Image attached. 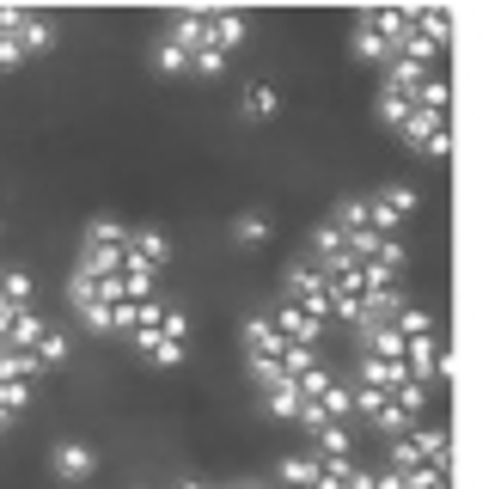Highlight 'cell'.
<instances>
[{
  "label": "cell",
  "instance_id": "6da1fadb",
  "mask_svg": "<svg viewBox=\"0 0 501 489\" xmlns=\"http://www.w3.org/2000/svg\"><path fill=\"white\" fill-rule=\"evenodd\" d=\"M122 244H129V226L99 214V221H86V244H80V264L74 269H92V276H117L122 269Z\"/></svg>",
  "mask_w": 501,
  "mask_h": 489
},
{
  "label": "cell",
  "instance_id": "7a4b0ae2",
  "mask_svg": "<svg viewBox=\"0 0 501 489\" xmlns=\"http://www.w3.org/2000/svg\"><path fill=\"white\" fill-rule=\"evenodd\" d=\"M281 300L312 312V318H330V276H324L312 257H300V264L287 269V282H281Z\"/></svg>",
  "mask_w": 501,
  "mask_h": 489
},
{
  "label": "cell",
  "instance_id": "3957f363",
  "mask_svg": "<svg viewBox=\"0 0 501 489\" xmlns=\"http://www.w3.org/2000/svg\"><path fill=\"white\" fill-rule=\"evenodd\" d=\"M398 135H403L410 153H428V160H446V153H453V122L434 117V110H422V104L398 122Z\"/></svg>",
  "mask_w": 501,
  "mask_h": 489
},
{
  "label": "cell",
  "instance_id": "277c9868",
  "mask_svg": "<svg viewBox=\"0 0 501 489\" xmlns=\"http://www.w3.org/2000/svg\"><path fill=\"white\" fill-rule=\"evenodd\" d=\"M239 343H245V361H251V380H257V386L269 380V373H281V349H287V343L276 337V325H269L263 312H257V318H245Z\"/></svg>",
  "mask_w": 501,
  "mask_h": 489
},
{
  "label": "cell",
  "instance_id": "5b68a950",
  "mask_svg": "<svg viewBox=\"0 0 501 489\" xmlns=\"http://www.w3.org/2000/svg\"><path fill=\"white\" fill-rule=\"evenodd\" d=\"M367 208H373V233H380V239H391V233H398V226L422 208V196L410 190V183H385V190H373V196H367Z\"/></svg>",
  "mask_w": 501,
  "mask_h": 489
},
{
  "label": "cell",
  "instance_id": "8992f818",
  "mask_svg": "<svg viewBox=\"0 0 501 489\" xmlns=\"http://www.w3.org/2000/svg\"><path fill=\"white\" fill-rule=\"evenodd\" d=\"M263 318L276 325L281 343H306V349H312L324 337V318H312V312H300V306H287V300H276V312H263Z\"/></svg>",
  "mask_w": 501,
  "mask_h": 489
},
{
  "label": "cell",
  "instance_id": "52a82bcc",
  "mask_svg": "<svg viewBox=\"0 0 501 489\" xmlns=\"http://www.w3.org/2000/svg\"><path fill=\"white\" fill-rule=\"evenodd\" d=\"M122 257H129V264H147V269H160V276H165V264H172V239H165L160 226H135V233H129V244H122Z\"/></svg>",
  "mask_w": 501,
  "mask_h": 489
},
{
  "label": "cell",
  "instance_id": "ba28073f",
  "mask_svg": "<svg viewBox=\"0 0 501 489\" xmlns=\"http://www.w3.org/2000/svg\"><path fill=\"white\" fill-rule=\"evenodd\" d=\"M129 349H135L147 367H183V355H190V343L183 337H165V330H147V337H129Z\"/></svg>",
  "mask_w": 501,
  "mask_h": 489
},
{
  "label": "cell",
  "instance_id": "9c48e42d",
  "mask_svg": "<svg viewBox=\"0 0 501 489\" xmlns=\"http://www.w3.org/2000/svg\"><path fill=\"white\" fill-rule=\"evenodd\" d=\"M99 471V453L86 447V441H61L56 447V477H68V484H86Z\"/></svg>",
  "mask_w": 501,
  "mask_h": 489
},
{
  "label": "cell",
  "instance_id": "30bf717a",
  "mask_svg": "<svg viewBox=\"0 0 501 489\" xmlns=\"http://www.w3.org/2000/svg\"><path fill=\"white\" fill-rule=\"evenodd\" d=\"M263 404H269V416H287V422H294L306 398H300V386H294L287 373H269V380H263Z\"/></svg>",
  "mask_w": 501,
  "mask_h": 489
},
{
  "label": "cell",
  "instance_id": "8fae6325",
  "mask_svg": "<svg viewBox=\"0 0 501 489\" xmlns=\"http://www.w3.org/2000/svg\"><path fill=\"white\" fill-rule=\"evenodd\" d=\"M245 43V13H208V43L202 49H221V56H233Z\"/></svg>",
  "mask_w": 501,
  "mask_h": 489
},
{
  "label": "cell",
  "instance_id": "7c38bea8",
  "mask_svg": "<svg viewBox=\"0 0 501 489\" xmlns=\"http://www.w3.org/2000/svg\"><path fill=\"white\" fill-rule=\"evenodd\" d=\"M43 330H49V325H43V312H37V306H25V312H13V318H6V330H0V343L31 349V343L43 337Z\"/></svg>",
  "mask_w": 501,
  "mask_h": 489
},
{
  "label": "cell",
  "instance_id": "4fadbf2b",
  "mask_svg": "<svg viewBox=\"0 0 501 489\" xmlns=\"http://www.w3.org/2000/svg\"><path fill=\"white\" fill-rule=\"evenodd\" d=\"M312 459H355V453H349V428L342 422H318L312 428Z\"/></svg>",
  "mask_w": 501,
  "mask_h": 489
},
{
  "label": "cell",
  "instance_id": "5bb4252c",
  "mask_svg": "<svg viewBox=\"0 0 501 489\" xmlns=\"http://www.w3.org/2000/svg\"><path fill=\"white\" fill-rule=\"evenodd\" d=\"M355 56H361V61H373V68H385V61H391V56H398V43H391V37H380V31H373V25H355Z\"/></svg>",
  "mask_w": 501,
  "mask_h": 489
},
{
  "label": "cell",
  "instance_id": "9a60e30c",
  "mask_svg": "<svg viewBox=\"0 0 501 489\" xmlns=\"http://www.w3.org/2000/svg\"><path fill=\"white\" fill-rule=\"evenodd\" d=\"M416 31L434 43V49H446V43H453V13H446V6H416Z\"/></svg>",
  "mask_w": 501,
  "mask_h": 489
},
{
  "label": "cell",
  "instance_id": "2e32d148",
  "mask_svg": "<svg viewBox=\"0 0 501 489\" xmlns=\"http://www.w3.org/2000/svg\"><path fill=\"white\" fill-rule=\"evenodd\" d=\"M306 404H318L324 422H342V416L355 410V386H337V380H330V386H324L318 398H306Z\"/></svg>",
  "mask_w": 501,
  "mask_h": 489
},
{
  "label": "cell",
  "instance_id": "e0dca14e",
  "mask_svg": "<svg viewBox=\"0 0 501 489\" xmlns=\"http://www.w3.org/2000/svg\"><path fill=\"white\" fill-rule=\"evenodd\" d=\"M410 110H416V92H403V86H385L380 80V122H391V129H398Z\"/></svg>",
  "mask_w": 501,
  "mask_h": 489
},
{
  "label": "cell",
  "instance_id": "ac0fdd59",
  "mask_svg": "<svg viewBox=\"0 0 501 489\" xmlns=\"http://www.w3.org/2000/svg\"><path fill=\"white\" fill-rule=\"evenodd\" d=\"M0 306H6V312H25V306H31V276H25V269H6V276H0Z\"/></svg>",
  "mask_w": 501,
  "mask_h": 489
},
{
  "label": "cell",
  "instance_id": "d6986e66",
  "mask_svg": "<svg viewBox=\"0 0 501 489\" xmlns=\"http://www.w3.org/2000/svg\"><path fill=\"white\" fill-rule=\"evenodd\" d=\"M190 61H196V49H183V43L165 31V43H160V56H153V68H160V74H190Z\"/></svg>",
  "mask_w": 501,
  "mask_h": 489
},
{
  "label": "cell",
  "instance_id": "ffe728a7",
  "mask_svg": "<svg viewBox=\"0 0 501 489\" xmlns=\"http://www.w3.org/2000/svg\"><path fill=\"white\" fill-rule=\"evenodd\" d=\"M31 355H37V367L49 373V367H61V361H68V337H61L56 325H49V330L37 337V343H31Z\"/></svg>",
  "mask_w": 501,
  "mask_h": 489
},
{
  "label": "cell",
  "instance_id": "44dd1931",
  "mask_svg": "<svg viewBox=\"0 0 501 489\" xmlns=\"http://www.w3.org/2000/svg\"><path fill=\"white\" fill-rule=\"evenodd\" d=\"M281 484L287 489H312L318 484V459H312V453H294V459L281 465Z\"/></svg>",
  "mask_w": 501,
  "mask_h": 489
},
{
  "label": "cell",
  "instance_id": "7402d4cb",
  "mask_svg": "<svg viewBox=\"0 0 501 489\" xmlns=\"http://www.w3.org/2000/svg\"><path fill=\"white\" fill-rule=\"evenodd\" d=\"M276 110H281L276 86H251V92H245V117H251V122H269Z\"/></svg>",
  "mask_w": 501,
  "mask_h": 489
},
{
  "label": "cell",
  "instance_id": "603a6c76",
  "mask_svg": "<svg viewBox=\"0 0 501 489\" xmlns=\"http://www.w3.org/2000/svg\"><path fill=\"white\" fill-rule=\"evenodd\" d=\"M25 61H31V56H25L19 37H0V74H13V68H25Z\"/></svg>",
  "mask_w": 501,
  "mask_h": 489
},
{
  "label": "cell",
  "instance_id": "cb8c5ba5",
  "mask_svg": "<svg viewBox=\"0 0 501 489\" xmlns=\"http://www.w3.org/2000/svg\"><path fill=\"white\" fill-rule=\"evenodd\" d=\"M257 239H269V226H263L257 214H245L239 221V244H257Z\"/></svg>",
  "mask_w": 501,
  "mask_h": 489
},
{
  "label": "cell",
  "instance_id": "d4e9b609",
  "mask_svg": "<svg viewBox=\"0 0 501 489\" xmlns=\"http://www.w3.org/2000/svg\"><path fill=\"white\" fill-rule=\"evenodd\" d=\"M178 489H214V484H196V477H190V484H178Z\"/></svg>",
  "mask_w": 501,
  "mask_h": 489
},
{
  "label": "cell",
  "instance_id": "484cf974",
  "mask_svg": "<svg viewBox=\"0 0 501 489\" xmlns=\"http://www.w3.org/2000/svg\"><path fill=\"white\" fill-rule=\"evenodd\" d=\"M6 318H13V312H6V306H0V330H6Z\"/></svg>",
  "mask_w": 501,
  "mask_h": 489
}]
</instances>
